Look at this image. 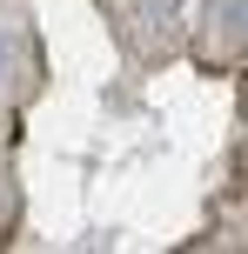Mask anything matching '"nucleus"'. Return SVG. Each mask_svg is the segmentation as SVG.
<instances>
[{"label": "nucleus", "mask_w": 248, "mask_h": 254, "mask_svg": "<svg viewBox=\"0 0 248 254\" xmlns=\"http://www.w3.org/2000/svg\"><path fill=\"white\" fill-rule=\"evenodd\" d=\"M7 61H13V47H7V34H0V80H7Z\"/></svg>", "instance_id": "f257e3e1"}]
</instances>
